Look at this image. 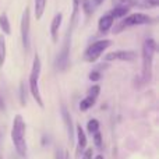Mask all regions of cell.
Listing matches in <instances>:
<instances>
[{
	"label": "cell",
	"instance_id": "6da1fadb",
	"mask_svg": "<svg viewBox=\"0 0 159 159\" xmlns=\"http://www.w3.org/2000/svg\"><path fill=\"white\" fill-rule=\"evenodd\" d=\"M155 50H157L155 39H147L143 46V74H141V80H143L144 84L149 82L152 78V63H154Z\"/></svg>",
	"mask_w": 159,
	"mask_h": 159
},
{
	"label": "cell",
	"instance_id": "7a4b0ae2",
	"mask_svg": "<svg viewBox=\"0 0 159 159\" xmlns=\"http://www.w3.org/2000/svg\"><path fill=\"white\" fill-rule=\"evenodd\" d=\"M11 140L16 147L17 152L21 157H25L27 154V143H25V123L21 115H17L13 120L11 127Z\"/></svg>",
	"mask_w": 159,
	"mask_h": 159
},
{
	"label": "cell",
	"instance_id": "3957f363",
	"mask_svg": "<svg viewBox=\"0 0 159 159\" xmlns=\"http://www.w3.org/2000/svg\"><path fill=\"white\" fill-rule=\"evenodd\" d=\"M41 59L38 55L34 56V61H32V69H31V74L30 80H28V85H30V92L34 96V99L36 101V103L41 107H43V101H42V95L39 91V75H41Z\"/></svg>",
	"mask_w": 159,
	"mask_h": 159
},
{
	"label": "cell",
	"instance_id": "277c9868",
	"mask_svg": "<svg viewBox=\"0 0 159 159\" xmlns=\"http://www.w3.org/2000/svg\"><path fill=\"white\" fill-rule=\"evenodd\" d=\"M74 28L75 27H73V25H69L67 32H66V36H64L63 46H61L60 53H59L57 59H56V67H57V70H60V71H64V70L69 67V63H70V46H71V35H73Z\"/></svg>",
	"mask_w": 159,
	"mask_h": 159
},
{
	"label": "cell",
	"instance_id": "5b68a950",
	"mask_svg": "<svg viewBox=\"0 0 159 159\" xmlns=\"http://www.w3.org/2000/svg\"><path fill=\"white\" fill-rule=\"evenodd\" d=\"M151 22H154V18L149 17L148 14H144V13L130 14V16L124 17L123 21L113 30V34H119L121 30H124V28L134 27V25H145V24H151Z\"/></svg>",
	"mask_w": 159,
	"mask_h": 159
},
{
	"label": "cell",
	"instance_id": "8992f818",
	"mask_svg": "<svg viewBox=\"0 0 159 159\" xmlns=\"http://www.w3.org/2000/svg\"><path fill=\"white\" fill-rule=\"evenodd\" d=\"M110 45H112L110 39H101V41L91 43L84 52V60L88 61V63H95Z\"/></svg>",
	"mask_w": 159,
	"mask_h": 159
},
{
	"label": "cell",
	"instance_id": "52a82bcc",
	"mask_svg": "<svg viewBox=\"0 0 159 159\" xmlns=\"http://www.w3.org/2000/svg\"><path fill=\"white\" fill-rule=\"evenodd\" d=\"M30 28H31V14L30 8H25L21 18V41L25 52H30Z\"/></svg>",
	"mask_w": 159,
	"mask_h": 159
},
{
	"label": "cell",
	"instance_id": "ba28073f",
	"mask_svg": "<svg viewBox=\"0 0 159 159\" xmlns=\"http://www.w3.org/2000/svg\"><path fill=\"white\" fill-rule=\"evenodd\" d=\"M137 57V53L134 50H116V52L107 53L105 56L106 61H113V60H121V61H131Z\"/></svg>",
	"mask_w": 159,
	"mask_h": 159
},
{
	"label": "cell",
	"instance_id": "9c48e42d",
	"mask_svg": "<svg viewBox=\"0 0 159 159\" xmlns=\"http://www.w3.org/2000/svg\"><path fill=\"white\" fill-rule=\"evenodd\" d=\"M75 134H77V158H80V154L87 148V135L82 130L81 124L75 126Z\"/></svg>",
	"mask_w": 159,
	"mask_h": 159
},
{
	"label": "cell",
	"instance_id": "30bf717a",
	"mask_svg": "<svg viewBox=\"0 0 159 159\" xmlns=\"http://www.w3.org/2000/svg\"><path fill=\"white\" fill-rule=\"evenodd\" d=\"M115 24V18H113L110 14H105L99 18L98 21V30L101 34H107L110 31V28Z\"/></svg>",
	"mask_w": 159,
	"mask_h": 159
},
{
	"label": "cell",
	"instance_id": "8fae6325",
	"mask_svg": "<svg viewBox=\"0 0 159 159\" xmlns=\"http://www.w3.org/2000/svg\"><path fill=\"white\" fill-rule=\"evenodd\" d=\"M61 116H63V121H64V124H66L69 140H70V143H73V140H74V127H73L71 116H70V113H69V110H67L66 106H61Z\"/></svg>",
	"mask_w": 159,
	"mask_h": 159
},
{
	"label": "cell",
	"instance_id": "7c38bea8",
	"mask_svg": "<svg viewBox=\"0 0 159 159\" xmlns=\"http://www.w3.org/2000/svg\"><path fill=\"white\" fill-rule=\"evenodd\" d=\"M61 21H63V14L57 13L52 20V24H50V36H52L53 42H57L59 39V30H60Z\"/></svg>",
	"mask_w": 159,
	"mask_h": 159
},
{
	"label": "cell",
	"instance_id": "4fadbf2b",
	"mask_svg": "<svg viewBox=\"0 0 159 159\" xmlns=\"http://www.w3.org/2000/svg\"><path fill=\"white\" fill-rule=\"evenodd\" d=\"M95 102H96V98H93V96H91V95H87L80 102V110H81V112H87L88 109H91V107L95 105Z\"/></svg>",
	"mask_w": 159,
	"mask_h": 159
},
{
	"label": "cell",
	"instance_id": "5bb4252c",
	"mask_svg": "<svg viewBox=\"0 0 159 159\" xmlns=\"http://www.w3.org/2000/svg\"><path fill=\"white\" fill-rule=\"evenodd\" d=\"M46 2L48 0H35V18L41 20L46 8Z\"/></svg>",
	"mask_w": 159,
	"mask_h": 159
},
{
	"label": "cell",
	"instance_id": "9a60e30c",
	"mask_svg": "<svg viewBox=\"0 0 159 159\" xmlns=\"http://www.w3.org/2000/svg\"><path fill=\"white\" fill-rule=\"evenodd\" d=\"M0 28L6 35H10L11 34V27H10V21H8V17L6 13H3L0 16Z\"/></svg>",
	"mask_w": 159,
	"mask_h": 159
},
{
	"label": "cell",
	"instance_id": "2e32d148",
	"mask_svg": "<svg viewBox=\"0 0 159 159\" xmlns=\"http://www.w3.org/2000/svg\"><path fill=\"white\" fill-rule=\"evenodd\" d=\"M115 7H127V8H131L134 6H138L140 3L137 0H112Z\"/></svg>",
	"mask_w": 159,
	"mask_h": 159
},
{
	"label": "cell",
	"instance_id": "e0dca14e",
	"mask_svg": "<svg viewBox=\"0 0 159 159\" xmlns=\"http://www.w3.org/2000/svg\"><path fill=\"white\" fill-rule=\"evenodd\" d=\"M80 6H81V0H73V13H71V22H70V25H73V27H75V24H77Z\"/></svg>",
	"mask_w": 159,
	"mask_h": 159
},
{
	"label": "cell",
	"instance_id": "ac0fdd59",
	"mask_svg": "<svg viewBox=\"0 0 159 159\" xmlns=\"http://www.w3.org/2000/svg\"><path fill=\"white\" fill-rule=\"evenodd\" d=\"M6 55H7V48H6V39L3 35H0V67L4 66Z\"/></svg>",
	"mask_w": 159,
	"mask_h": 159
},
{
	"label": "cell",
	"instance_id": "d6986e66",
	"mask_svg": "<svg viewBox=\"0 0 159 159\" xmlns=\"http://www.w3.org/2000/svg\"><path fill=\"white\" fill-rule=\"evenodd\" d=\"M129 10H130V8H127V7H115L109 14H110V16H112L115 20H116V18H123V17L127 16Z\"/></svg>",
	"mask_w": 159,
	"mask_h": 159
},
{
	"label": "cell",
	"instance_id": "ffe728a7",
	"mask_svg": "<svg viewBox=\"0 0 159 159\" xmlns=\"http://www.w3.org/2000/svg\"><path fill=\"white\" fill-rule=\"evenodd\" d=\"M80 8H82L84 14L87 17H89L91 14L93 13V4H92V0H81V6Z\"/></svg>",
	"mask_w": 159,
	"mask_h": 159
},
{
	"label": "cell",
	"instance_id": "44dd1931",
	"mask_svg": "<svg viewBox=\"0 0 159 159\" xmlns=\"http://www.w3.org/2000/svg\"><path fill=\"white\" fill-rule=\"evenodd\" d=\"M87 131L89 133V134H93V133L99 131V121L96 120V119H91L87 123Z\"/></svg>",
	"mask_w": 159,
	"mask_h": 159
},
{
	"label": "cell",
	"instance_id": "7402d4cb",
	"mask_svg": "<svg viewBox=\"0 0 159 159\" xmlns=\"http://www.w3.org/2000/svg\"><path fill=\"white\" fill-rule=\"evenodd\" d=\"M20 101H21L22 106H25V103H27V92H25L24 82H21V85H20Z\"/></svg>",
	"mask_w": 159,
	"mask_h": 159
},
{
	"label": "cell",
	"instance_id": "603a6c76",
	"mask_svg": "<svg viewBox=\"0 0 159 159\" xmlns=\"http://www.w3.org/2000/svg\"><path fill=\"white\" fill-rule=\"evenodd\" d=\"M99 93H101V87H99V85H92V87L89 88V91H88V95L93 96V98H98Z\"/></svg>",
	"mask_w": 159,
	"mask_h": 159
},
{
	"label": "cell",
	"instance_id": "cb8c5ba5",
	"mask_svg": "<svg viewBox=\"0 0 159 159\" xmlns=\"http://www.w3.org/2000/svg\"><path fill=\"white\" fill-rule=\"evenodd\" d=\"M93 143H95V145L98 147V148H102V134H101V131H96V133H93Z\"/></svg>",
	"mask_w": 159,
	"mask_h": 159
},
{
	"label": "cell",
	"instance_id": "d4e9b609",
	"mask_svg": "<svg viewBox=\"0 0 159 159\" xmlns=\"http://www.w3.org/2000/svg\"><path fill=\"white\" fill-rule=\"evenodd\" d=\"M89 80L91 81H99L101 80V71L99 70H93L89 73Z\"/></svg>",
	"mask_w": 159,
	"mask_h": 159
},
{
	"label": "cell",
	"instance_id": "484cf974",
	"mask_svg": "<svg viewBox=\"0 0 159 159\" xmlns=\"http://www.w3.org/2000/svg\"><path fill=\"white\" fill-rule=\"evenodd\" d=\"M92 157H93V149L92 148H87L81 159H92Z\"/></svg>",
	"mask_w": 159,
	"mask_h": 159
},
{
	"label": "cell",
	"instance_id": "4316f807",
	"mask_svg": "<svg viewBox=\"0 0 159 159\" xmlns=\"http://www.w3.org/2000/svg\"><path fill=\"white\" fill-rule=\"evenodd\" d=\"M56 159H69L67 151H59L57 154H56Z\"/></svg>",
	"mask_w": 159,
	"mask_h": 159
},
{
	"label": "cell",
	"instance_id": "83f0119b",
	"mask_svg": "<svg viewBox=\"0 0 159 159\" xmlns=\"http://www.w3.org/2000/svg\"><path fill=\"white\" fill-rule=\"evenodd\" d=\"M4 101H3V98H2V96H0V109H2V110H4Z\"/></svg>",
	"mask_w": 159,
	"mask_h": 159
},
{
	"label": "cell",
	"instance_id": "f1b7e54d",
	"mask_svg": "<svg viewBox=\"0 0 159 159\" xmlns=\"http://www.w3.org/2000/svg\"><path fill=\"white\" fill-rule=\"evenodd\" d=\"M93 3H95L96 6H99V4H102V3H103V0H92Z\"/></svg>",
	"mask_w": 159,
	"mask_h": 159
},
{
	"label": "cell",
	"instance_id": "f546056e",
	"mask_svg": "<svg viewBox=\"0 0 159 159\" xmlns=\"http://www.w3.org/2000/svg\"><path fill=\"white\" fill-rule=\"evenodd\" d=\"M95 159H103V157H102V155H98V157H95Z\"/></svg>",
	"mask_w": 159,
	"mask_h": 159
}]
</instances>
